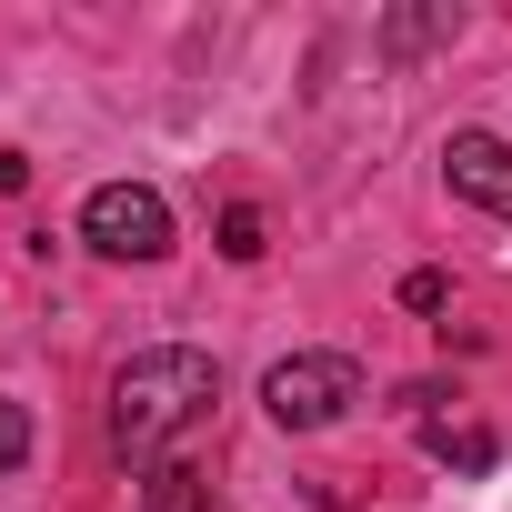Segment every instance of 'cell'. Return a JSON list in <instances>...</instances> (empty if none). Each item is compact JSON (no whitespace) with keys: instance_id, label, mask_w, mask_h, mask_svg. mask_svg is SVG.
<instances>
[{"instance_id":"1","label":"cell","mask_w":512,"mask_h":512,"mask_svg":"<svg viewBox=\"0 0 512 512\" xmlns=\"http://www.w3.org/2000/svg\"><path fill=\"white\" fill-rule=\"evenodd\" d=\"M211 402H221V362H211V352H191V342L131 352V362L111 372V452H121V462H151V452H171Z\"/></svg>"},{"instance_id":"2","label":"cell","mask_w":512,"mask_h":512,"mask_svg":"<svg viewBox=\"0 0 512 512\" xmlns=\"http://www.w3.org/2000/svg\"><path fill=\"white\" fill-rule=\"evenodd\" d=\"M352 402H362V362H352V352H292V362L262 372V412H272L282 432H322V422H342Z\"/></svg>"},{"instance_id":"3","label":"cell","mask_w":512,"mask_h":512,"mask_svg":"<svg viewBox=\"0 0 512 512\" xmlns=\"http://www.w3.org/2000/svg\"><path fill=\"white\" fill-rule=\"evenodd\" d=\"M81 241L101 251V262H161L171 251V201L151 181H101L81 201Z\"/></svg>"},{"instance_id":"4","label":"cell","mask_w":512,"mask_h":512,"mask_svg":"<svg viewBox=\"0 0 512 512\" xmlns=\"http://www.w3.org/2000/svg\"><path fill=\"white\" fill-rule=\"evenodd\" d=\"M442 181H452L472 211H502V221H512V141H502V131H452V141H442Z\"/></svg>"},{"instance_id":"5","label":"cell","mask_w":512,"mask_h":512,"mask_svg":"<svg viewBox=\"0 0 512 512\" xmlns=\"http://www.w3.org/2000/svg\"><path fill=\"white\" fill-rule=\"evenodd\" d=\"M141 512H211V482H201L191 462H161L151 492H141Z\"/></svg>"},{"instance_id":"6","label":"cell","mask_w":512,"mask_h":512,"mask_svg":"<svg viewBox=\"0 0 512 512\" xmlns=\"http://www.w3.org/2000/svg\"><path fill=\"white\" fill-rule=\"evenodd\" d=\"M432 452H442L452 472H492V432H482V422H462V432H452V422H432Z\"/></svg>"},{"instance_id":"7","label":"cell","mask_w":512,"mask_h":512,"mask_svg":"<svg viewBox=\"0 0 512 512\" xmlns=\"http://www.w3.org/2000/svg\"><path fill=\"white\" fill-rule=\"evenodd\" d=\"M221 251H231V262H262V251H272V241H262V211H251V201H231V211H221Z\"/></svg>"},{"instance_id":"8","label":"cell","mask_w":512,"mask_h":512,"mask_svg":"<svg viewBox=\"0 0 512 512\" xmlns=\"http://www.w3.org/2000/svg\"><path fill=\"white\" fill-rule=\"evenodd\" d=\"M31 462V422H21V402H0V472H21Z\"/></svg>"},{"instance_id":"9","label":"cell","mask_w":512,"mask_h":512,"mask_svg":"<svg viewBox=\"0 0 512 512\" xmlns=\"http://www.w3.org/2000/svg\"><path fill=\"white\" fill-rule=\"evenodd\" d=\"M442 302H452L442 272H412V282H402V312H442Z\"/></svg>"}]
</instances>
